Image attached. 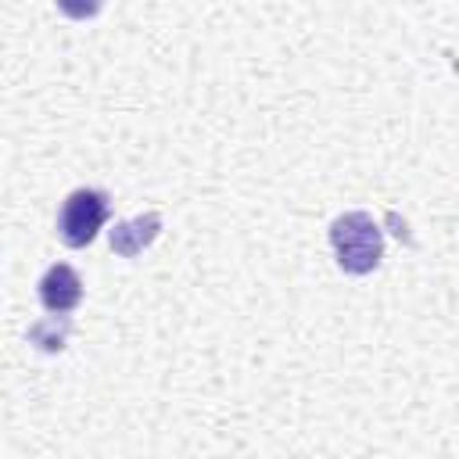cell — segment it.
I'll return each mask as SVG.
<instances>
[{
    "instance_id": "obj_1",
    "label": "cell",
    "mask_w": 459,
    "mask_h": 459,
    "mask_svg": "<svg viewBox=\"0 0 459 459\" xmlns=\"http://www.w3.org/2000/svg\"><path fill=\"white\" fill-rule=\"evenodd\" d=\"M330 247L344 273L366 276L384 258V230L369 212H344L330 222Z\"/></svg>"
},
{
    "instance_id": "obj_2",
    "label": "cell",
    "mask_w": 459,
    "mask_h": 459,
    "mask_svg": "<svg viewBox=\"0 0 459 459\" xmlns=\"http://www.w3.org/2000/svg\"><path fill=\"white\" fill-rule=\"evenodd\" d=\"M108 219V194L93 186H79L65 197L57 215V237L65 247H86Z\"/></svg>"
},
{
    "instance_id": "obj_3",
    "label": "cell",
    "mask_w": 459,
    "mask_h": 459,
    "mask_svg": "<svg viewBox=\"0 0 459 459\" xmlns=\"http://www.w3.org/2000/svg\"><path fill=\"white\" fill-rule=\"evenodd\" d=\"M79 298H82V280H79V273L72 265L57 262L39 276V301H43L47 312L65 316V312H72L79 305Z\"/></svg>"
},
{
    "instance_id": "obj_4",
    "label": "cell",
    "mask_w": 459,
    "mask_h": 459,
    "mask_svg": "<svg viewBox=\"0 0 459 459\" xmlns=\"http://www.w3.org/2000/svg\"><path fill=\"white\" fill-rule=\"evenodd\" d=\"M161 233V215L158 212H143L136 219H126V222H115V230L108 233L111 240V251L122 255V258H136L143 247H151Z\"/></svg>"
},
{
    "instance_id": "obj_5",
    "label": "cell",
    "mask_w": 459,
    "mask_h": 459,
    "mask_svg": "<svg viewBox=\"0 0 459 459\" xmlns=\"http://www.w3.org/2000/svg\"><path fill=\"white\" fill-rule=\"evenodd\" d=\"M68 333H72L68 316H50V319H39L36 326H29V344H36L39 351H61Z\"/></svg>"
}]
</instances>
